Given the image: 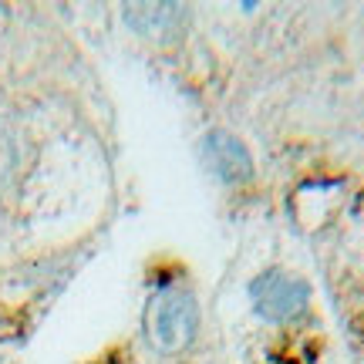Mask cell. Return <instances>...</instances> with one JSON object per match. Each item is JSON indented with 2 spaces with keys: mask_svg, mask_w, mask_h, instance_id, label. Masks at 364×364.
<instances>
[{
  "mask_svg": "<svg viewBox=\"0 0 364 364\" xmlns=\"http://www.w3.org/2000/svg\"><path fill=\"white\" fill-rule=\"evenodd\" d=\"M250 297H253V307H257V314L263 321L287 324V321L304 317L307 304H311V290L294 273L267 270L250 284Z\"/></svg>",
  "mask_w": 364,
  "mask_h": 364,
  "instance_id": "2",
  "label": "cell"
},
{
  "mask_svg": "<svg viewBox=\"0 0 364 364\" xmlns=\"http://www.w3.org/2000/svg\"><path fill=\"white\" fill-rule=\"evenodd\" d=\"M14 166H17V142H14V132L0 122V189L7 186Z\"/></svg>",
  "mask_w": 364,
  "mask_h": 364,
  "instance_id": "5",
  "label": "cell"
},
{
  "mask_svg": "<svg viewBox=\"0 0 364 364\" xmlns=\"http://www.w3.org/2000/svg\"><path fill=\"white\" fill-rule=\"evenodd\" d=\"M206 159H209V169L216 172L223 182H247L253 176L250 152L243 149L240 139L226 135V132H213L206 139Z\"/></svg>",
  "mask_w": 364,
  "mask_h": 364,
  "instance_id": "3",
  "label": "cell"
},
{
  "mask_svg": "<svg viewBox=\"0 0 364 364\" xmlns=\"http://www.w3.org/2000/svg\"><path fill=\"white\" fill-rule=\"evenodd\" d=\"M122 14L132 24V31H139V34H162L176 24V17H182L176 4H132Z\"/></svg>",
  "mask_w": 364,
  "mask_h": 364,
  "instance_id": "4",
  "label": "cell"
},
{
  "mask_svg": "<svg viewBox=\"0 0 364 364\" xmlns=\"http://www.w3.org/2000/svg\"><path fill=\"white\" fill-rule=\"evenodd\" d=\"M199 331L196 297L179 284L159 287L145 307V338L159 354H179Z\"/></svg>",
  "mask_w": 364,
  "mask_h": 364,
  "instance_id": "1",
  "label": "cell"
}]
</instances>
